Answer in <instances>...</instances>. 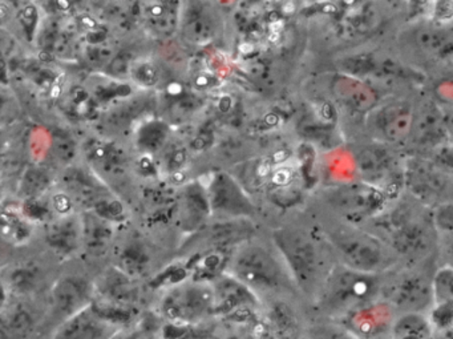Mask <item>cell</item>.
I'll return each instance as SVG.
<instances>
[{"mask_svg":"<svg viewBox=\"0 0 453 339\" xmlns=\"http://www.w3.org/2000/svg\"><path fill=\"white\" fill-rule=\"evenodd\" d=\"M33 314L26 307L17 306L4 312L2 339H26L34 330Z\"/></svg>","mask_w":453,"mask_h":339,"instance_id":"cell-20","label":"cell"},{"mask_svg":"<svg viewBox=\"0 0 453 339\" xmlns=\"http://www.w3.org/2000/svg\"><path fill=\"white\" fill-rule=\"evenodd\" d=\"M234 272L248 288L261 291L277 290L285 274L280 262L262 248H250L238 256Z\"/></svg>","mask_w":453,"mask_h":339,"instance_id":"cell-8","label":"cell"},{"mask_svg":"<svg viewBox=\"0 0 453 339\" xmlns=\"http://www.w3.org/2000/svg\"><path fill=\"white\" fill-rule=\"evenodd\" d=\"M36 277L38 275L33 270L20 269L12 274V282L17 290L28 291L35 285Z\"/></svg>","mask_w":453,"mask_h":339,"instance_id":"cell-24","label":"cell"},{"mask_svg":"<svg viewBox=\"0 0 453 339\" xmlns=\"http://www.w3.org/2000/svg\"><path fill=\"white\" fill-rule=\"evenodd\" d=\"M334 97L352 112L370 113L379 105V96L370 84L351 73H339L331 83Z\"/></svg>","mask_w":453,"mask_h":339,"instance_id":"cell-11","label":"cell"},{"mask_svg":"<svg viewBox=\"0 0 453 339\" xmlns=\"http://www.w3.org/2000/svg\"><path fill=\"white\" fill-rule=\"evenodd\" d=\"M394 339H432V320L428 314L397 315L392 325Z\"/></svg>","mask_w":453,"mask_h":339,"instance_id":"cell-18","label":"cell"},{"mask_svg":"<svg viewBox=\"0 0 453 339\" xmlns=\"http://www.w3.org/2000/svg\"><path fill=\"white\" fill-rule=\"evenodd\" d=\"M437 253L441 265L453 269V233H439Z\"/></svg>","mask_w":453,"mask_h":339,"instance_id":"cell-22","label":"cell"},{"mask_svg":"<svg viewBox=\"0 0 453 339\" xmlns=\"http://www.w3.org/2000/svg\"><path fill=\"white\" fill-rule=\"evenodd\" d=\"M434 312H453V269L440 265L432 274Z\"/></svg>","mask_w":453,"mask_h":339,"instance_id":"cell-19","label":"cell"},{"mask_svg":"<svg viewBox=\"0 0 453 339\" xmlns=\"http://www.w3.org/2000/svg\"><path fill=\"white\" fill-rule=\"evenodd\" d=\"M442 119H444L445 131H447L448 139L453 143V105L441 107Z\"/></svg>","mask_w":453,"mask_h":339,"instance_id":"cell-25","label":"cell"},{"mask_svg":"<svg viewBox=\"0 0 453 339\" xmlns=\"http://www.w3.org/2000/svg\"><path fill=\"white\" fill-rule=\"evenodd\" d=\"M214 312V290L203 285L185 286L166 297L163 312L174 323H193Z\"/></svg>","mask_w":453,"mask_h":339,"instance_id":"cell-9","label":"cell"},{"mask_svg":"<svg viewBox=\"0 0 453 339\" xmlns=\"http://www.w3.org/2000/svg\"><path fill=\"white\" fill-rule=\"evenodd\" d=\"M431 12V22L439 25H452L453 2H434Z\"/></svg>","mask_w":453,"mask_h":339,"instance_id":"cell-23","label":"cell"},{"mask_svg":"<svg viewBox=\"0 0 453 339\" xmlns=\"http://www.w3.org/2000/svg\"><path fill=\"white\" fill-rule=\"evenodd\" d=\"M179 339H221L219 336L214 335V334L208 333V331H189V333L184 334L180 336Z\"/></svg>","mask_w":453,"mask_h":339,"instance_id":"cell-26","label":"cell"},{"mask_svg":"<svg viewBox=\"0 0 453 339\" xmlns=\"http://www.w3.org/2000/svg\"><path fill=\"white\" fill-rule=\"evenodd\" d=\"M326 198L339 221L359 227L379 219L389 205L386 190L363 180L330 188Z\"/></svg>","mask_w":453,"mask_h":339,"instance_id":"cell-5","label":"cell"},{"mask_svg":"<svg viewBox=\"0 0 453 339\" xmlns=\"http://www.w3.org/2000/svg\"><path fill=\"white\" fill-rule=\"evenodd\" d=\"M432 220L439 233H453V200L442 201L432 208Z\"/></svg>","mask_w":453,"mask_h":339,"instance_id":"cell-21","label":"cell"},{"mask_svg":"<svg viewBox=\"0 0 453 339\" xmlns=\"http://www.w3.org/2000/svg\"><path fill=\"white\" fill-rule=\"evenodd\" d=\"M418 145L436 148L437 145L447 142L448 135L445 131L444 119H442L441 107L431 103L426 104L421 110H416L413 116V126L411 136Z\"/></svg>","mask_w":453,"mask_h":339,"instance_id":"cell-14","label":"cell"},{"mask_svg":"<svg viewBox=\"0 0 453 339\" xmlns=\"http://www.w3.org/2000/svg\"><path fill=\"white\" fill-rule=\"evenodd\" d=\"M437 169L426 161L413 160L403 171V182L407 185L408 192L424 205L437 200L445 188L444 174Z\"/></svg>","mask_w":453,"mask_h":339,"instance_id":"cell-10","label":"cell"},{"mask_svg":"<svg viewBox=\"0 0 453 339\" xmlns=\"http://www.w3.org/2000/svg\"><path fill=\"white\" fill-rule=\"evenodd\" d=\"M254 302L253 294L243 283L224 281L217 285V290L214 291V310L224 314L248 309V304Z\"/></svg>","mask_w":453,"mask_h":339,"instance_id":"cell-17","label":"cell"},{"mask_svg":"<svg viewBox=\"0 0 453 339\" xmlns=\"http://www.w3.org/2000/svg\"><path fill=\"white\" fill-rule=\"evenodd\" d=\"M325 238L336 262L355 272L383 275L394 270L399 262L380 237L359 225L336 222L325 233Z\"/></svg>","mask_w":453,"mask_h":339,"instance_id":"cell-2","label":"cell"},{"mask_svg":"<svg viewBox=\"0 0 453 339\" xmlns=\"http://www.w3.org/2000/svg\"><path fill=\"white\" fill-rule=\"evenodd\" d=\"M115 334V326L96 309L83 310L65 320L55 339H112Z\"/></svg>","mask_w":453,"mask_h":339,"instance_id":"cell-12","label":"cell"},{"mask_svg":"<svg viewBox=\"0 0 453 339\" xmlns=\"http://www.w3.org/2000/svg\"><path fill=\"white\" fill-rule=\"evenodd\" d=\"M381 275L365 274L336 264L318 298L320 306L331 317H343L371 307L381 297Z\"/></svg>","mask_w":453,"mask_h":339,"instance_id":"cell-4","label":"cell"},{"mask_svg":"<svg viewBox=\"0 0 453 339\" xmlns=\"http://www.w3.org/2000/svg\"><path fill=\"white\" fill-rule=\"evenodd\" d=\"M386 145L375 144L362 148L357 155V168L363 176V181L370 182L381 188L386 180L394 173V158L388 150H384Z\"/></svg>","mask_w":453,"mask_h":339,"instance_id":"cell-15","label":"cell"},{"mask_svg":"<svg viewBox=\"0 0 453 339\" xmlns=\"http://www.w3.org/2000/svg\"><path fill=\"white\" fill-rule=\"evenodd\" d=\"M89 288L81 278H65L54 290V304L65 320L83 312L88 301Z\"/></svg>","mask_w":453,"mask_h":339,"instance_id":"cell-16","label":"cell"},{"mask_svg":"<svg viewBox=\"0 0 453 339\" xmlns=\"http://www.w3.org/2000/svg\"><path fill=\"white\" fill-rule=\"evenodd\" d=\"M440 158H442L444 161L452 160L453 163V148L450 150H444L441 153H440Z\"/></svg>","mask_w":453,"mask_h":339,"instance_id":"cell-27","label":"cell"},{"mask_svg":"<svg viewBox=\"0 0 453 339\" xmlns=\"http://www.w3.org/2000/svg\"><path fill=\"white\" fill-rule=\"evenodd\" d=\"M381 298L391 309L403 314H431L434 309L432 297V275L410 265L400 270L389 282H384Z\"/></svg>","mask_w":453,"mask_h":339,"instance_id":"cell-6","label":"cell"},{"mask_svg":"<svg viewBox=\"0 0 453 339\" xmlns=\"http://www.w3.org/2000/svg\"><path fill=\"white\" fill-rule=\"evenodd\" d=\"M275 241L296 285L318 297L338 264L330 245H323L309 233L299 230H283L275 235Z\"/></svg>","mask_w":453,"mask_h":339,"instance_id":"cell-3","label":"cell"},{"mask_svg":"<svg viewBox=\"0 0 453 339\" xmlns=\"http://www.w3.org/2000/svg\"><path fill=\"white\" fill-rule=\"evenodd\" d=\"M380 237L397 258L415 265L437 250L439 232L434 227L431 212L420 211L415 205H399L384 212L379 219Z\"/></svg>","mask_w":453,"mask_h":339,"instance_id":"cell-1","label":"cell"},{"mask_svg":"<svg viewBox=\"0 0 453 339\" xmlns=\"http://www.w3.org/2000/svg\"><path fill=\"white\" fill-rule=\"evenodd\" d=\"M415 107L407 100H391L379 104L367 115V129L379 144H400L410 139Z\"/></svg>","mask_w":453,"mask_h":339,"instance_id":"cell-7","label":"cell"},{"mask_svg":"<svg viewBox=\"0 0 453 339\" xmlns=\"http://www.w3.org/2000/svg\"><path fill=\"white\" fill-rule=\"evenodd\" d=\"M416 49L434 60L453 58V26L431 22L418 26L413 33Z\"/></svg>","mask_w":453,"mask_h":339,"instance_id":"cell-13","label":"cell"}]
</instances>
